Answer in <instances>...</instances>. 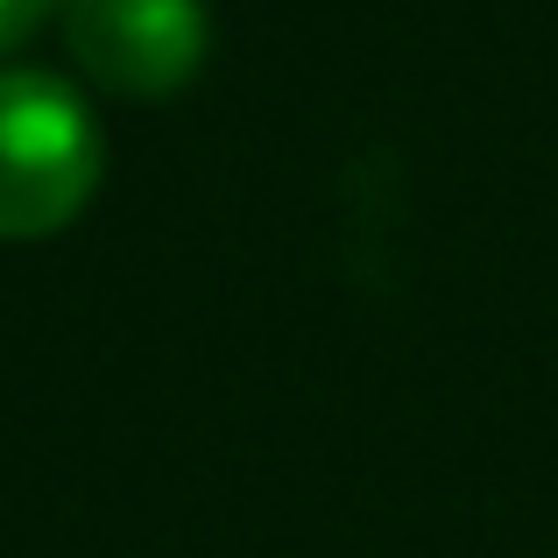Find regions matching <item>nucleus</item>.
Segmentation results:
<instances>
[{
	"instance_id": "1",
	"label": "nucleus",
	"mask_w": 558,
	"mask_h": 558,
	"mask_svg": "<svg viewBox=\"0 0 558 558\" xmlns=\"http://www.w3.org/2000/svg\"><path fill=\"white\" fill-rule=\"evenodd\" d=\"M107 135L57 71H0V241H50L93 205Z\"/></svg>"
},
{
	"instance_id": "2",
	"label": "nucleus",
	"mask_w": 558,
	"mask_h": 558,
	"mask_svg": "<svg viewBox=\"0 0 558 558\" xmlns=\"http://www.w3.org/2000/svg\"><path fill=\"white\" fill-rule=\"evenodd\" d=\"M64 50L99 93L170 99L213 50L205 0H64Z\"/></svg>"
},
{
	"instance_id": "3",
	"label": "nucleus",
	"mask_w": 558,
	"mask_h": 558,
	"mask_svg": "<svg viewBox=\"0 0 558 558\" xmlns=\"http://www.w3.org/2000/svg\"><path fill=\"white\" fill-rule=\"evenodd\" d=\"M57 8H64V0H0V57L22 50V43L36 36V28L50 22Z\"/></svg>"
}]
</instances>
